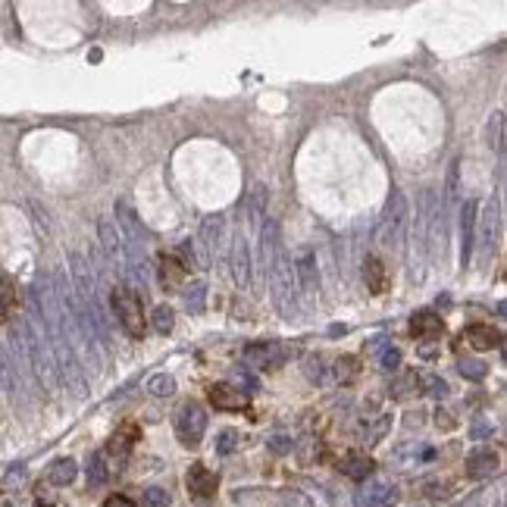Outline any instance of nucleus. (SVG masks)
Segmentation results:
<instances>
[{
    "mask_svg": "<svg viewBox=\"0 0 507 507\" xmlns=\"http://www.w3.org/2000/svg\"><path fill=\"white\" fill-rule=\"evenodd\" d=\"M260 239H263V263H266V279L273 288V300L282 316H298V298H295V266H291L288 248H285L279 229L273 219L260 223Z\"/></svg>",
    "mask_w": 507,
    "mask_h": 507,
    "instance_id": "obj_1",
    "label": "nucleus"
},
{
    "mask_svg": "<svg viewBox=\"0 0 507 507\" xmlns=\"http://www.w3.org/2000/svg\"><path fill=\"white\" fill-rule=\"evenodd\" d=\"M113 313L129 338H135V342L145 338V295L141 291L135 288L113 291Z\"/></svg>",
    "mask_w": 507,
    "mask_h": 507,
    "instance_id": "obj_2",
    "label": "nucleus"
},
{
    "mask_svg": "<svg viewBox=\"0 0 507 507\" xmlns=\"http://www.w3.org/2000/svg\"><path fill=\"white\" fill-rule=\"evenodd\" d=\"M407 216H410V204H407V194L394 188L392 197L385 204V216L379 223V232H376V241L385 244V248H401V239H404V226H407Z\"/></svg>",
    "mask_w": 507,
    "mask_h": 507,
    "instance_id": "obj_3",
    "label": "nucleus"
},
{
    "mask_svg": "<svg viewBox=\"0 0 507 507\" xmlns=\"http://www.w3.org/2000/svg\"><path fill=\"white\" fill-rule=\"evenodd\" d=\"M204 432H207V410H204L201 404H194V401L182 404L179 414H176V435H179V441L185 448H197V445H201V439H204Z\"/></svg>",
    "mask_w": 507,
    "mask_h": 507,
    "instance_id": "obj_4",
    "label": "nucleus"
},
{
    "mask_svg": "<svg viewBox=\"0 0 507 507\" xmlns=\"http://www.w3.org/2000/svg\"><path fill=\"white\" fill-rule=\"evenodd\" d=\"M295 282L300 285V291L304 295L316 298V291H320V266H316V254L313 248H298V257H295Z\"/></svg>",
    "mask_w": 507,
    "mask_h": 507,
    "instance_id": "obj_5",
    "label": "nucleus"
},
{
    "mask_svg": "<svg viewBox=\"0 0 507 507\" xmlns=\"http://www.w3.org/2000/svg\"><path fill=\"white\" fill-rule=\"evenodd\" d=\"M461 235H464V248H461V266L466 269L473 260V248H476V216H479V201L476 197H470V201H464L461 207Z\"/></svg>",
    "mask_w": 507,
    "mask_h": 507,
    "instance_id": "obj_6",
    "label": "nucleus"
},
{
    "mask_svg": "<svg viewBox=\"0 0 507 507\" xmlns=\"http://www.w3.org/2000/svg\"><path fill=\"white\" fill-rule=\"evenodd\" d=\"M216 488H219L216 473H210L204 464H192V470H188V492L201 498V501H210V498H216Z\"/></svg>",
    "mask_w": 507,
    "mask_h": 507,
    "instance_id": "obj_7",
    "label": "nucleus"
},
{
    "mask_svg": "<svg viewBox=\"0 0 507 507\" xmlns=\"http://www.w3.org/2000/svg\"><path fill=\"white\" fill-rule=\"evenodd\" d=\"M464 342H470L476 351H495L501 347V329H495L492 323H473L464 332Z\"/></svg>",
    "mask_w": 507,
    "mask_h": 507,
    "instance_id": "obj_8",
    "label": "nucleus"
},
{
    "mask_svg": "<svg viewBox=\"0 0 507 507\" xmlns=\"http://www.w3.org/2000/svg\"><path fill=\"white\" fill-rule=\"evenodd\" d=\"M210 404L216 410H244L251 404V398H248V392H241V388L210 385Z\"/></svg>",
    "mask_w": 507,
    "mask_h": 507,
    "instance_id": "obj_9",
    "label": "nucleus"
},
{
    "mask_svg": "<svg viewBox=\"0 0 507 507\" xmlns=\"http://www.w3.org/2000/svg\"><path fill=\"white\" fill-rule=\"evenodd\" d=\"M501 466V457L495 454L492 448H482V451H473L466 457V476L470 479H482V476H492V473Z\"/></svg>",
    "mask_w": 507,
    "mask_h": 507,
    "instance_id": "obj_10",
    "label": "nucleus"
},
{
    "mask_svg": "<svg viewBox=\"0 0 507 507\" xmlns=\"http://www.w3.org/2000/svg\"><path fill=\"white\" fill-rule=\"evenodd\" d=\"M363 279H367V288L373 291V295H385L388 285H392L388 266L379 257H367V260H363Z\"/></svg>",
    "mask_w": 507,
    "mask_h": 507,
    "instance_id": "obj_11",
    "label": "nucleus"
},
{
    "mask_svg": "<svg viewBox=\"0 0 507 507\" xmlns=\"http://www.w3.org/2000/svg\"><path fill=\"white\" fill-rule=\"evenodd\" d=\"M223 229H226V219L223 216H210L207 223H204V248H207L210 260L216 263V260H223Z\"/></svg>",
    "mask_w": 507,
    "mask_h": 507,
    "instance_id": "obj_12",
    "label": "nucleus"
},
{
    "mask_svg": "<svg viewBox=\"0 0 507 507\" xmlns=\"http://www.w3.org/2000/svg\"><path fill=\"white\" fill-rule=\"evenodd\" d=\"M410 332H414L417 338H423V342H435V338L445 335V323L435 313H417L414 320H410Z\"/></svg>",
    "mask_w": 507,
    "mask_h": 507,
    "instance_id": "obj_13",
    "label": "nucleus"
},
{
    "mask_svg": "<svg viewBox=\"0 0 507 507\" xmlns=\"http://www.w3.org/2000/svg\"><path fill=\"white\" fill-rule=\"evenodd\" d=\"M98 232H100V244H104L107 257L113 260V263H122V232L116 229V223L113 219H100Z\"/></svg>",
    "mask_w": 507,
    "mask_h": 507,
    "instance_id": "obj_14",
    "label": "nucleus"
},
{
    "mask_svg": "<svg viewBox=\"0 0 507 507\" xmlns=\"http://www.w3.org/2000/svg\"><path fill=\"white\" fill-rule=\"evenodd\" d=\"M394 498V488L388 486V482H379V479H370L367 482V488L357 495V501L360 507H385L388 501Z\"/></svg>",
    "mask_w": 507,
    "mask_h": 507,
    "instance_id": "obj_15",
    "label": "nucleus"
},
{
    "mask_svg": "<svg viewBox=\"0 0 507 507\" xmlns=\"http://www.w3.org/2000/svg\"><path fill=\"white\" fill-rule=\"evenodd\" d=\"M141 439V429L135 423H125V426H120V429L113 432V439H110V445H107V451L110 454H116V457H125L129 451L135 448V441Z\"/></svg>",
    "mask_w": 507,
    "mask_h": 507,
    "instance_id": "obj_16",
    "label": "nucleus"
},
{
    "mask_svg": "<svg viewBox=\"0 0 507 507\" xmlns=\"http://www.w3.org/2000/svg\"><path fill=\"white\" fill-rule=\"evenodd\" d=\"M235 282L244 285V288L251 285V248L241 232H239V239H235Z\"/></svg>",
    "mask_w": 507,
    "mask_h": 507,
    "instance_id": "obj_17",
    "label": "nucleus"
},
{
    "mask_svg": "<svg viewBox=\"0 0 507 507\" xmlns=\"http://www.w3.org/2000/svg\"><path fill=\"white\" fill-rule=\"evenodd\" d=\"M157 263H160V282L166 288H176V285L185 279V266H182V260L172 257V254H160Z\"/></svg>",
    "mask_w": 507,
    "mask_h": 507,
    "instance_id": "obj_18",
    "label": "nucleus"
},
{
    "mask_svg": "<svg viewBox=\"0 0 507 507\" xmlns=\"http://www.w3.org/2000/svg\"><path fill=\"white\" fill-rule=\"evenodd\" d=\"M476 232H479V241L486 244V248H492L495 241V232H498V204L488 201V207L482 216H476Z\"/></svg>",
    "mask_w": 507,
    "mask_h": 507,
    "instance_id": "obj_19",
    "label": "nucleus"
},
{
    "mask_svg": "<svg viewBox=\"0 0 507 507\" xmlns=\"http://www.w3.org/2000/svg\"><path fill=\"white\" fill-rule=\"evenodd\" d=\"M342 470L351 479H367L370 473H373V461H370L367 454H360V451H354V454H347L342 461Z\"/></svg>",
    "mask_w": 507,
    "mask_h": 507,
    "instance_id": "obj_20",
    "label": "nucleus"
},
{
    "mask_svg": "<svg viewBox=\"0 0 507 507\" xmlns=\"http://www.w3.org/2000/svg\"><path fill=\"white\" fill-rule=\"evenodd\" d=\"M182 298H185V307H188L192 313H204V300H207V282H204V279H194L192 285H185Z\"/></svg>",
    "mask_w": 507,
    "mask_h": 507,
    "instance_id": "obj_21",
    "label": "nucleus"
},
{
    "mask_svg": "<svg viewBox=\"0 0 507 507\" xmlns=\"http://www.w3.org/2000/svg\"><path fill=\"white\" fill-rule=\"evenodd\" d=\"M78 476V464L73 461V457H60V461H53L51 466V482L53 486H69Z\"/></svg>",
    "mask_w": 507,
    "mask_h": 507,
    "instance_id": "obj_22",
    "label": "nucleus"
},
{
    "mask_svg": "<svg viewBox=\"0 0 507 507\" xmlns=\"http://www.w3.org/2000/svg\"><path fill=\"white\" fill-rule=\"evenodd\" d=\"M419 388H423V379L410 370V373H404L401 379H394L392 388H388V394H392V398H407V394H414V392L419 394Z\"/></svg>",
    "mask_w": 507,
    "mask_h": 507,
    "instance_id": "obj_23",
    "label": "nucleus"
},
{
    "mask_svg": "<svg viewBox=\"0 0 507 507\" xmlns=\"http://www.w3.org/2000/svg\"><path fill=\"white\" fill-rule=\"evenodd\" d=\"M107 479H110L107 454H91V461H88V486L100 488V486H107Z\"/></svg>",
    "mask_w": 507,
    "mask_h": 507,
    "instance_id": "obj_24",
    "label": "nucleus"
},
{
    "mask_svg": "<svg viewBox=\"0 0 507 507\" xmlns=\"http://www.w3.org/2000/svg\"><path fill=\"white\" fill-rule=\"evenodd\" d=\"M244 357H248V360H257L260 357V367H276V363L282 360V351L276 345H251L248 351H244Z\"/></svg>",
    "mask_w": 507,
    "mask_h": 507,
    "instance_id": "obj_25",
    "label": "nucleus"
},
{
    "mask_svg": "<svg viewBox=\"0 0 507 507\" xmlns=\"http://www.w3.org/2000/svg\"><path fill=\"white\" fill-rule=\"evenodd\" d=\"M335 376L342 385H351L354 379L360 376V367H357V357H351V354H345V357L335 360Z\"/></svg>",
    "mask_w": 507,
    "mask_h": 507,
    "instance_id": "obj_26",
    "label": "nucleus"
},
{
    "mask_svg": "<svg viewBox=\"0 0 507 507\" xmlns=\"http://www.w3.org/2000/svg\"><path fill=\"white\" fill-rule=\"evenodd\" d=\"M147 392L154 394V398H169L172 392H176V379L166 376V373H157L147 379Z\"/></svg>",
    "mask_w": 507,
    "mask_h": 507,
    "instance_id": "obj_27",
    "label": "nucleus"
},
{
    "mask_svg": "<svg viewBox=\"0 0 507 507\" xmlns=\"http://www.w3.org/2000/svg\"><path fill=\"white\" fill-rule=\"evenodd\" d=\"M150 323H154V329L160 332V335H169L172 326H176V313H172V307H154V316H150Z\"/></svg>",
    "mask_w": 507,
    "mask_h": 507,
    "instance_id": "obj_28",
    "label": "nucleus"
},
{
    "mask_svg": "<svg viewBox=\"0 0 507 507\" xmlns=\"http://www.w3.org/2000/svg\"><path fill=\"white\" fill-rule=\"evenodd\" d=\"M16 310V285L10 279H0V320L13 316Z\"/></svg>",
    "mask_w": 507,
    "mask_h": 507,
    "instance_id": "obj_29",
    "label": "nucleus"
},
{
    "mask_svg": "<svg viewBox=\"0 0 507 507\" xmlns=\"http://www.w3.org/2000/svg\"><path fill=\"white\" fill-rule=\"evenodd\" d=\"M461 376H464V379H473V382H482V379L488 376V367H486L482 360L466 357V360H461Z\"/></svg>",
    "mask_w": 507,
    "mask_h": 507,
    "instance_id": "obj_30",
    "label": "nucleus"
},
{
    "mask_svg": "<svg viewBox=\"0 0 507 507\" xmlns=\"http://www.w3.org/2000/svg\"><path fill=\"white\" fill-rule=\"evenodd\" d=\"M169 501H172V495L166 492V488H157V486L141 495V507H169Z\"/></svg>",
    "mask_w": 507,
    "mask_h": 507,
    "instance_id": "obj_31",
    "label": "nucleus"
},
{
    "mask_svg": "<svg viewBox=\"0 0 507 507\" xmlns=\"http://www.w3.org/2000/svg\"><path fill=\"white\" fill-rule=\"evenodd\" d=\"M239 439L241 435L235 432V429H223L216 435V454H232L235 448H239Z\"/></svg>",
    "mask_w": 507,
    "mask_h": 507,
    "instance_id": "obj_32",
    "label": "nucleus"
},
{
    "mask_svg": "<svg viewBox=\"0 0 507 507\" xmlns=\"http://www.w3.org/2000/svg\"><path fill=\"white\" fill-rule=\"evenodd\" d=\"M304 373H307V379H310V382H323V379H326V367H323V357H320V354L304 360Z\"/></svg>",
    "mask_w": 507,
    "mask_h": 507,
    "instance_id": "obj_33",
    "label": "nucleus"
},
{
    "mask_svg": "<svg viewBox=\"0 0 507 507\" xmlns=\"http://www.w3.org/2000/svg\"><path fill=\"white\" fill-rule=\"evenodd\" d=\"M379 363H382V370H388V373H394V370L401 367V351L398 347H385L382 357H379Z\"/></svg>",
    "mask_w": 507,
    "mask_h": 507,
    "instance_id": "obj_34",
    "label": "nucleus"
},
{
    "mask_svg": "<svg viewBox=\"0 0 507 507\" xmlns=\"http://www.w3.org/2000/svg\"><path fill=\"white\" fill-rule=\"evenodd\" d=\"M426 388H429L432 398H448V392H451L448 382H445V379H439V376H429V379H426Z\"/></svg>",
    "mask_w": 507,
    "mask_h": 507,
    "instance_id": "obj_35",
    "label": "nucleus"
},
{
    "mask_svg": "<svg viewBox=\"0 0 507 507\" xmlns=\"http://www.w3.org/2000/svg\"><path fill=\"white\" fill-rule=\"evenodd\" d=\"M435 426H439V429H448V432H451V429L457 426V419L451 417L448 410H441V407H439V410H435Z\"/></svg>",
    "mask_w": 507,
    "mask_h": 507,
    "instance_id": "obj_36",
    "label": "nucleus"
},
{
    "mask_svg": "<svg viewBox=\"0 0 507 507\" xmlns=\"http://www.w3.org/2000/svg\"><path fill=\"white\" fill-rule=\"evenodd\" d=\"M269 448H273L276 454H285V451H291V439H285V435H276V439L269 441Z\"/></svg>",
    "mask_w": 507,
    "mask_h": 507,
    "instance_id": "obj_37",
    "label": "nucleus"
},
{
    "mask_svg": "<svg viewBox=\"0 0 507 507\" xmlns=\"http://www.w3.org/2000/svg\"><path fill=\"white\" fill-rule=\"evenodd\" d=\"M104 507H138V504H135L132 498H125V495H110Z\"/></svg>",
    "mask_w": 507,
    "mask_h": 507,
    "instance_id": "obj_38",
    "label": "nucleus"
},
{
    "mask_svg": "<svg viewBox=\"0 0 507 507\" xmlns=\"http://www.w3.org/2000/svg\"><path fill=\"white\" fill-rule=\"evenodd\" d=\"M35 501L41 504V507H53V495H47V488L38 486V488H35Z\"/></svg>",
    "mask_w": 507,
    "mask_h": 507,
    "instance_id": "obj_39",
    "label": "nucleus"
}]
</instances>
